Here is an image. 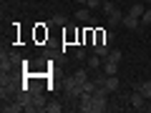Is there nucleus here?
Masks as SVG:
<instances>
[{"label":"nucleus","instance_id":"412c9836","mask_svg":"<svg viewBox=\"0 0 151 113\" xmlns=\"http://www.w3.org/2000/svg\"><path fill=\"white\" fill-rule=\"evenodd\" d=\"M53 25H65V15H53Z\"/></svg>","mask_w":151,"mask_h":113},{"label":"nucleus","instance_id":"9d476101","mask_svg":"<svg viewBox=\"0 0 151 113\" xmlns=\"http://www.w3.org/2000/svg\"><path fill=\"white\" fill-rule=\"evenodd\" d=\"M76 20L78 23H91V8H78L76 10Z\"/></svg>","mask_w":151,"mask_h":113},{"label":"nucleus","instance_id":"9b49d317","mask_svg":"<svg viewBox=\"0 0 151 113\" xmlns=\"http://www.w3.org/2000/svg\"><path fill=\"white\" fill-rule=\"evenodd\" d=\"M20 111H25L20 101H15V103H3V113H20Z\"/></svg>","mask_w":151,"mask_h":113},{"label":"nucleus","instance_id":"4be33fe9","mask_svg":"<svg viewBox=\"0 0 151 113\" xmlns=\"http://www.w3.org/2000/svg\"><path fill=\"white\" fill-rule=\"evenodd\" d=\"M76 58H78V60H83V58H86V50H83V48H78V50H76Z\"/></svg>","mask_w":151,"mask_h":113},{"label":"nucleus","instance_id":"f3484780","mask_svg":"<svg viewBox=\"0 0 151 113\" xmlns=\"http://www.w3.org/2000/svg\"><path fill=\"white\" fill-rule=\"evenodd\" d=\"M73 75H76V81H78V83H86V81H88V73H86L83 68H81V70H76Z\"/></svg>","mask_w":151,"mask_h":113},{"label":"nucleus","instance_id":"393cba45","mask_svg":"<svg viewBox=\"0 0 151 113\" xmlns=\"http://www.w3.org/2000/svg\"><path fill=\"white\" fill-rule=\"evenodd\" d=\"M3 3H8V0H3Z\"/></svg>","mask_w":151,"mask_h":113},{"label":"nucleus","instance_id":"2eb2a0df","mask_svg":"<svg viewBox=\"0 0 151 113\" xmlns=\"http://www.w3.org/2000/svg\"><path fill=\"white\" fill-rule=\"evenodd\" d=\"M101 55H96V53H93L91 55V58H88V68H91V70H98V68H101Z\"/></svg>","mask_w":151,"mask_h":113},{"label":"nucleus","instance_id":"b1692460","mask_svg":"<svg viewBox=\"0 0 151 113\" xmlns=\"http://www.w3.org/2000/svg\"><path fill=\"white\" fill-rule=\"evenodd\" d=\"M146 3H151V0H146Z\"/></svg>","mask_w":151,"mask_h":113},{"label":"nucleus","instance_id":"ddd939ff","mask_svg":"<svg viewBox=\"0 0 151 113\" xmlns=\"http://www.w3.org/2000/svg\"><path fill=\"white\" fill-rule=\"evenodd\" d=\"M144 10H146V8L141 5V3H131L126 13H129V15H134V18H141V15H144Z\"/></svg>","mask_w":151,"mask_h":113},{"label":"nucleus","instance_id":"7ed1b4c3","mask_svg":"<svg viewBox=\"0 0 151 113\" xmlns=\"http://www.w3.org/2000/svg\"><path fill=\"white\" fill-rule=\"evenodd\" d=\"M129 106L134 108V111H146V108H149V106H146V98L141 96L139 91H134V93L129 96Z\"/></svg>","mask_w":151,"mask_h":113},{"label":"nucleus","instance_id":"0eeeda50","mask_svg":"<svg viewBox=\"0 0 151 113\" xmlns=\"http://www.w3.org/2000/svg\"><path fill=\"white\" fill-rule=\"evenodd\" d=\"M93 53L101 55V58H108V53H111V45H108L106 40H98V43L93 45Z\"/></svg>","mask_w":151,"mask_h":113},{"label":"nucleus","instance_id":"a211bd4d","mask_svg":"<svg viewBox=\"0 0 151 113\" xmlns=\"http://www.w3.org/2000/svg\"><path fill=\"white\" fill-rule=\"evenodd\" d=\"M139 20H141V25H151V10H149V8L144 10V15H141Z\"/></svg>","mask_w":151,"mask_h":113},{"label":"nucleus","instance_id":"6e6552de","mask_svg":"<svg viewBox=\"0 0 151 113\" xmlns=\"http://www.w3.org/2000/svg\"><path fill=\"white\" fill-rule=\"evenodd\" d=\"M103 88H106L108 93H113V91H119V78H116V75H106V78H103V83H101Z\"/></svg>","mask_w":151,"mask_h":113},{"label":"nucleus","instance_id":"f257e3e1","mask_svg":"<svg viewBox=\"0 0 151 113\" xmlns=\"http://www.w3.org/2000/svg\"><path fill=\"white\" fill-rule=\"evenodd\" d=\"M108 108V91L103 86H98L93 91V113H103Z\"/></svg>","mask_w":151,"mask_h":113},{"label":"nucleus","instance_id":"f8f14e48","mask_svg":"<svg viewBox=\"0 0 151 113\" xmlns=\"http://www.w3.org/2000/svg\"><path fill=\"white\" fill-rule=\"evenodd\" d=\"M136 91H139L141 96L146 98V101H151V81H144V83H139V86H136Z\"/></svg>","mask_w":151,"mask_h":113},{"label":"nucleus","instance_id":"5701e85b","mask_svg":"<svg viewBox=\"0 0 151 113\" xmlns=\"http://www.w3.org/2000/svg\"><path fill=\"white\" fill-rule=\"evenodd\" d=\"M76 3H78V5H86V3H88V0H76Z\"/></svg>","mask_w":151,"mask_h":113},{"label":"nucleus","instance_id":"39448f33","mask_svg":"<svg viewBox=\"0 0 151 113\" xmlns=\"http://www.w3.org/2000/svg\"><path fill=\"white\" fill-rule=\"evenodd\" d=\"M78 101H81V106H78L81 113H93V93H83Z\"/></svg>","mask_w":151,"mask_h":113},{"label":"nucleus","instance_id":"423d86ee","mask_svg":"<svg viewBox=\"0 0 151 113\" xmlns=\"http://www.w3.org/2000/svg\"><path fill=\"white\" fill-rule=\"evenodd\" d=\"M124 13L126 10H121V8H116L113 13H108V25H111V28L121 25V23H124Z\"/></svg>","mask_w":151,"mask_h":113},{"label":"nucleus","instance_id":"20e7f679","mask_svg":"<svg viewBox=\"0 0 151 113\" xmlns=\"http://www.w3.org/2000/svg\"><path fill=\"white\" fill-rule=\"evenodd\" d=\"M13 93H15V83L10 78H5V73H3V81H0V96H3V101L8 96H13Z\"/></svg>","mask_w":151,"mask_h":113},{"label":"nucleus","instance_id":"1a4fd4ad","mask_svg":"<svg viewBox=\"0 0 151 113\" xmlns=\"http://www.w3.org/2000/svg\"><path fill=\"white\" fill-rule=\"evenodd\" d=\"M121 25H126L129 30H136V28L141 25V20H139V18H134V15H129V13H124V23H121Z\"/></svg>","mask_w":151,"mask_h":113},{"label":"nucleus","instance_id":"f03ea898","mask_svg":"<svg viewBox=\"0 0 151 113\" xmlns=\"http://www.w3.org/2000/svg\"><path fill=\"white\" fill-rule=\"evenodd\" d=\"M65 96H68L70 101H78V98L83 96V83H78V81H76V75L65 78Z\"/></svg>","mask_w":151,"mask_h":113},{"label":"nucleus","instance_id":"6ab92c4d","mask_svg":"<svg viewBox=\"0 0 151 113\" xmlns=\"http://www.w3.org/2000/svg\"><path fill=\"white\" fill-rule=\"evenodd\" d=\"M45 111H48V113H60V111H63V106H60V103H48Z\"/></svg>","mask_w":151,"mask_h":113},{"label":"nucleus","instance_id":"aec40b11","mask_svg":"<svg viewBox=\"0 0 151 113\" xmlns=\"http://www.w3.org/2000/svg\"><path fill=\"white\" fill-rule=\"evenodd\" d=\"M96 83H91V81H86V83H83V93H93V91H96Z\"/></svg>","mask_w":151,"mask_h":113},{"label":"nucleus","instance_id":"dca6fc26","mask_svg":"<svg viewBox=\"0 0 151 113\" xmlns=\"http://www.w3.org/2000/svg\"><path fill=\"white\" fill-rule=\"evenodd\" d=\"M121 58H124V55H121V50L111 48V53H108V58H106V60H113V63H121Z\"/></svg>","mask_w":151,"mask_h":113},{"label":"nucleus","instance_id":"4468645a","mask_svg":"<svg viewBox=\"0 0 151 113\" xmlns=\"http://www.w3.org/2000/svg\"><path fill=\"white\" fill-rule=\"evenodd\" d=\"M101 68H103V73H106V75H116V73H119V63H113V60H106Z\"/></svg>","mask_w":151,"mask_h":113}]
</instances>
